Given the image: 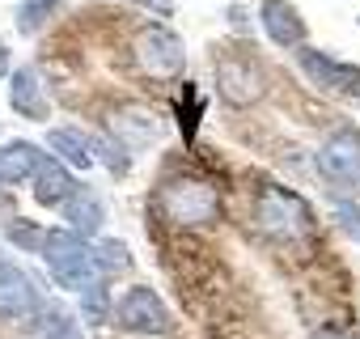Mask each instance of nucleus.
<instances>
[{"mask_svg":"<svg viewBox=\"0 0 360 339\" xmlns=\"http://www.w3.org/2000/svg\"><path fill=\"white\" fill-rule=\"evenodd\" d=\"M259 22H263L267 39L276 47H297L305 39V22H301V13L288 5V0H263V5H259Z\"/></svg>","mask_w":360,"mask_h":339,"instance_id":"10","label":"nucleus"},{"mask_svg":"<svg viewBox=\"0 0 360 339\" xmlns=\"http://www.w3.org/2000/svg\"><path fill=\"white\" fill-rule=\"evenodd\" d=\"M297 68H301L314 85L335 89V94H356V85H360V68L335 64L330 56H322V51H314V47H305V51L297 56Z\"/></svg>","mask_w":360,"mask_h":339,"instance_id":"8","label":"nucleus"},{"mask_svg":"<svg viewBox=\"0 0 360 339\" xmlns=\"http://www.w3.org/2000/svg\"><path fill=\"white\" fill-rule=\"evenodd\" d=\"M51 9H56V0H26V5L18 9V26L22 30H39Z\"/></svg>","mask_w":360,"mask_h":339,"instance_id":"21","label":"nucleus"},{"mask_svg":"<svg viewBox=\"0 0 360 339\" xmlns=\"http://www.w3.org/2000/svg\"><path fill=\"white\" fill-rule=\"evenodd\" d=\"M314 339H343V335H335V331H322V335H314Z\"/></svg>","mask_w":360,"mask_h":339,"instance_id":"24","label":"nucleus"},{"mask_svg":"<svg viewBox=\"0 0 360 339\" xmlns=\"http://www.w3.org/2000/svg\"><path fill=\"white\" fill-rule=\"evenodd\" d=\"M81 309H85V318H89V322H102V318L110 314V293H106V284H102V280L81 288Z\"/></svg>","mask_w":360,"mask_h":339,"instance_id":"19","label":"nucleus"},{"mask_svg":"<svg viewBox=\"0 0 360 339\" xmlns=\"http://www.w3.org/2000/svg\"><path fill=\"white\" fill-rule=\"evenodd\" d=\"M39 309H43L39 288L18 267H0V318H30Z\"/></svg>","mask_w":360,"mask_h":339,"instance_id":"9","label":"nucleus"},{"mask_svg":"<svg viewBox=\"0 0 360 339\" xmlns=\"http://www.w3.org/2000/svg\"><path fill=\"white\" fill-rule=\"evenodd\" d=\"M60 208H64V217H68V225H72L77 234H98V229L106 225V208H102V200H98L94 191H81V187H77Z\"/></svg>","mask_w":360,"mask_h":339,"instance_id":"14","label":"nucleus"},{"mask_svg":"<svg viewBox=\"0 0 360 339\" xmlns=\"http://www.w3.org/2000/svg\"><path fill=\"white\" fill-rule=\"evenodd\" d=\"M5 72H9V47L0 43V77H5Z\"/></svg>","mask_w":360,"mask_h":339,"instance_id":"23","label":"nucleus"},{"mask_svg":"<svg viewBox=\"0 0 360 339\" xmlns=\"http://www.w3.org/2000/svg\"><path fill=\"white\" fill-rule=\"evenodd\" d=\"M157 208L165 221L183 225V229H204L221 217V196L204 183V179H169L157 191Z\"/></svg>","mask_w":360,"mask_h":339,"instance_id":"1","label":"nucleus"},{"mask_svg":"<svg viewBox=\"0 0 360 339\" xmlns=\"http://www.w3.org/2000/svg\"><path fill=\"white\" fill-rule=\"evenodd\" d=\"M259 225L271 238H305L309 234V208H305L301 196L267 183L259 191Z\"/></svg>","mask_w":360,"mask_h":339,"instance_id":"3","label":"nucleus"},{"mask_svg":"<svg viewBox=\"0 0 360 339\" xmlns=\"http://www.w3.org/2000/svg\"><path fill=\"white\" fill-rule=\"evenodd\" d=\"M339 221H343L352 234H360V212H356L352 204H339Z\"/></svg>","mask_w":360,"mask_h":339,"instance_id":"22","label":"nucleus"},{"mask_svg":"<svg viewBox=\"0 0 360 339\" xmlns=\"http://www.w3.org/2000/svg\"><path fill=\"white\" fill-rule=\"evenodd\" d=\"M318 170H322V179L339 187L360 183V132L339 127L335 136H326V144L318 148Z\"/></svg>","mask_w":360,"mask_h":339,"instance_id":"7","label":"nucleus"},{"mask_svg":"<svg viewBox=\"0 0 360 339\" xmlns=\"http://www.w3.org/2000/svg\"><path fill=\"white\" fill-rule=\"evenodd\" d=\"M89 153H98V161H106L110 174H127L131 153H127V144H119L115 136H89Z\"/></svg>","mask_w":360,"mask_h":339,"instance_id":"17","label":"nucleus"},{"mask_svg":"<svg viewBox=\"0 0 360 339\" xmlns=\"http://www.w3.org/2000/svg\"><path fill=\"white\" fill-rule=\"evenodd\" d=\"M43 259H47V271L56 276V284H64V288H85V284H94L98 280V255H94V246L85 242V238H77V229H60V234H47L43 238Z\"/></svg>","mask_w":360,"mask_h":339,"instance_id":"2","label":"nucleus"},{"mask_svg":"<svg viewBox=\"0 0 360 339\" xmlns=\"http://www.w3.org/2000/svg\"><path fill=\"white\" fill-rule=\"evenodd\" d=\"M136 60H140V68L153 72V77H178V72L187 68V47H183V39H178L174 30L148 26V30L136 39Z\"/></svg>","mask_w":360,"mask_h":339,"instance_id":"5","label":"nucleus"},{"mask_svg":"<svg viewBox=\"0 0 360 339\" xmlns=\"http://www.w3.org/2000/svg\"><path fill=\"white\" fill-rule=\"evenodd\" d=\"M9 102H13V110H18L22 119H34V123H43V119H47L43 81H39V72H34V68H18V72H13V85H9Z\"/></svg>","mask_w":360,"mask_h":339,"instance_id":"11","label":"nucleus"},{"mask_svg":"<svg viewBox=\"0 0 360 339\" xmlns=\"http://www.w3.org/2000/svg\"><path fill=\"white\" fill-rule=\"evenodd\" d=\"M72 191H77V179H72V170H64L60 161H43L34 170V200L43 208H60Z\"/></svg>","mask_w":360,"mask_h":339,"instance_id":"12","label":"nucleus"},{"mask_svg":"<svg viewBox=\"0 0 360 339\" xmlns=\"http://www.w3.org/2000/svg\"><path fill=\"white\" fill-rule=\"evenodd\" d=\"M5 238H13V246H22V250H39L47 234L39 225H30V221H9L5 225Z\"/></svg>","mask_w":360,"mask_h":339,"instance_id":"20","label":"nucleus"},{"mask_svg":"<svg viewBox=\"0 0 360 339\" xmlns=\"http://www.w3.org/2000/svg\"><path fill=\"white\" fill-rule=\"evenodd\" d=\"M43 161H47L43 148L30 144V140H13V144H5V148H0V183H22V179H30Z\"/></svg>","mask_w":360,"mask_h":339,"instance_id":"13","label":"nucleus"},{"mask_svg":"<svg viewBox=\"0 0 360 339\" xmlns=\"http://www.w3.org/2000/svg\"><path fill=\"white\" fill-rule=\"evenodd\" d=\"M94 255H98V267H102V271H127V267H131V250H127L119 238H98Z\"/></svg>","mask_w":360,"mask_h":339,"instance_id":"18","label":"nucleus"},{"mask_svg":"<svg viewBox=\"0 0 360 339\" xmlns=\"http://www.w3.org/2000/svg\"><path fill=\"white\" fill-rule=\"evenodd\" d=\"M51 148H56L72 170H89V161H94L89 136H85L81 127H56V132H51Z\"/></svg>","mask_w":360,"mask_h":339,"instance_id":"16","label":"nucleus"},{"mask_svg":"<svg viewBox=\"0 0 360 339\" xmlns=\"http://www.w3.org/2000/svg\"><path fill=\"white\" fill-rule=\"evenodd\" d=\"M115 318L131 335H165L169 331V314H165V305L153 288H127L115 301Z\"/></svg>","mask_w":360,"mask_h":339,"instance_id":"6","label":"nucleus"},{"mask_svg":"<svg viewBox=\"0 0 360 339\" xmlns=\"http://www.w3.org/2000/svg\"><path fill=\"white\" fill-rule=\"evenodd\" d=\"M106 123H110V136H115L119 144H127V148H131V144L140 148V144H148V140L157 136V123H153L148 115L131 110V106H123V110H110V119H106Z\"/></svg>","mask_w":360,"mask_h":339,"instance_id":"15","label":"nucleus"},{"mask_svg":"<svg viewBox=\"0 0 360 339\" xmlns=\"http://www.w3.org/2000/svg\"><path fill=\"white\" fill-rule=\"evenodd\" d=\"M217 89L229 106H255L267 94V77L250 56H225L217 64Z\"/></svg>","mask_w":360,"mask_h":339,"instance_id":"4","label":"nucleus"}]
</instances>
